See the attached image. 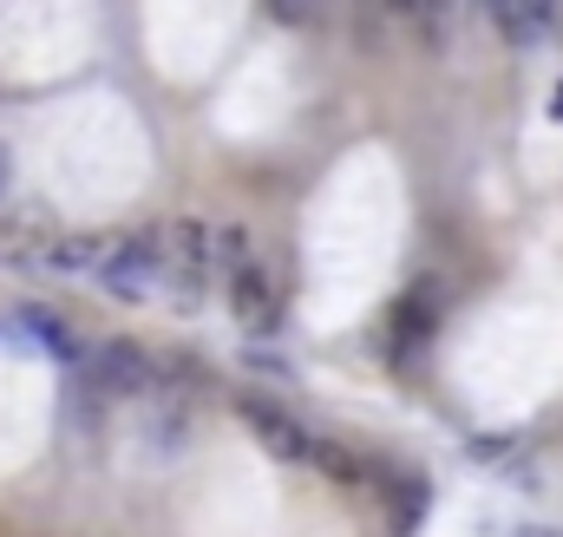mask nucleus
I'll list each match as a JSON object with an SVG mask.
<instances>
[{
  "label": "nucleus",
  "instance_id": "f257e3e1",
  "mask_svg": "<svg viewBox=\"0 0 563 537\" xmlns=\"http://www.w3.org/2000/svg\"><path fill=\"white\" fill-rule=\"evenodd\" d=\"M92 275H99V288L119 295V302H151L157 275H164V250H157V237H125V243L106 250V263L92 268Z\"/></svg>",
  "mask_w": 563,
  "mask_h": 537
},
{
  "label": "nucleus",
  "instance_id": "f03ea898",
  "mask_svg": "<svg viewBox=\"0 0 563 537\" xmlns=\"http://www.w3.org/2000/svg\"><path fill=\"white\" fill-rule=\"evenodd\" d=\"M86 374H92L99 394H119V401L157 387V368H151V354H144L139 341H99V348L86 354Z\"/></svg>",
  "mask_w": 563,
  "mask_h": 537
},
{
  "label": "nucleus",
  "instance_id": "7ed1b4c3",
  "mask_svg": "<svg viewBox=\"0 0 563 537\" xmlns=\"http://www.w3.org/2000/svg\"><path fill=\"white\" fill-rule=\"evenodd\" d=\"M236 413H243V426H250L276 459H288V465H301V459L314 452V439L301 432V419H288L276 401H263V394H236Z\"/></svg>",
  "mask_w": 563,
  "mask_h": 537
},
{
  "label": "nucleus",
  "instance_id": "20e7f679",
  "mask_svg": "<svg viewBox=\"0 0 563 537\" xmlns=\"http://www.w3.org/2000/svg\"><path fill=\"white\" fill-rule=\"evenodd\" d=\"M230 308H236V321H243V328H256V335H269V328H276L282 302H276V282H269V268L256 263V256L230 268Z\"/></svg>",
  "mask_w": 563,
  "mask_h": 537
},
{
  "label": "nucleus",
  "instance_id": "39448f33",
  "mask_svg": "<svg viewBox=\"0 0 563 537\" xmlns=\"http://www.w3.org/2000/svg\"><path fill=\"white\" fill-rule=\"evenodd\" d=\"M492 20H498V33H505V40L538 46V40H551V33H558V0H505Z\"/></svg>",
  "mask_w": 563,
  "mask_h": 537
},
{
  "label": "nucleus",
  "instance_id": "423d86ee",
  "mask_svg": "<svg viewBox=\"0 0 563 537\" xmlns=\"http://www.w3.org/2000/svg\"><path fill=\"white\" fill-rule=\"evenodd\" d=\"M387 7L420 33L426 46H445V40H452V7H459V0H387Z\"/></svg>",
  "mask_w": 563,
  "mask_h": 537
},
{
  "label": "nucleus",
  "instance_id": "0eeeda50",
  "mask_svg": "<svg viewBox=\"0 0 563 537\" xmlns=\"http://www.w3.org/2000/svg\"><path fill=\"white\" fill-rule=\"evenodd\" d=\"M106 250L112 243H92V237H53V243H40V263L59 268V275H79V268L106 263Z\"/></svg>",
  "mask_w": 563,
  "mask_h": 537
},
{
  "label": "nucleus",
  "instance_id": "6e6552de",
  "mask_svg": "<svg viewBox=\"0 0 563 537\" xmlns=\"http://www.w3.org/2000/svg\"><path fill=\"white\" fill-rule=\"evenodd\" d=\"M308 459H314V465H321L328 479H341V485H354V492H361V485L374 479V465H367L361 452H347V446H334V439H314V452H308Z\"/></svg>",
  "mask_w": 563,
  "mask_h": 537
},
{
  "label": "nucleus",
  "instance_id": "1a4fd4ad",
  "mask_svg": "<svg viewBox=\"0 0 563 537\" xmlns=\"http://www.w3.org/2000/svg\"><path fill=\"white\" fill-rule=\"evenodd\" d=\"M20 328H33V335H40L53 354H66V361H79V354H86V348H79V335H73L53 308H20Z\"/></svg>",
  "mask_w": 563,
  "mask_h": 537
},
{
  "label": "nucleus",
  "instance_id": "9d476101",
  "mask_svg": "<svg viewBox=\"0 0 563 537\" xmlns=\"http://www.w3.org/2000/svg\"><path fill=\"white\" fill-rule=\"evenodd\" d=\"M269 7V20L282 26H308V20H321V0H263Z\"/></svg>",
  "mask_w": 563,
  "mask_h": 537
},
{
  "label": "nucleus",
  "instance_id": "9b49d317",
  "mask_svg": "<svg viewBox=\"0 0 563 537\" xmlns=\"http://www.w3.org/2000/svg\"><path fill=\"white\" fill-rule=\"evenodd\" d=\"M551 119H563V86L551 92Z\"/></svg>",
  "mask_w": 563,
  "mask_h": 537
}]
</instances>
